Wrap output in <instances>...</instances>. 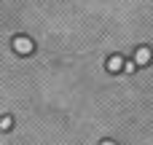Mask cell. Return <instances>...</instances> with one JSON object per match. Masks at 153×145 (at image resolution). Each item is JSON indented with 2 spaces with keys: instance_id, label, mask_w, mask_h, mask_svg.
Masks as SVG:
<instances>
[{
  "instance_id": "cell-1",
  "label": "cell",
  "mask_w": 153,
  "mask_h": 145,
  "mask_svg": "<svg viewBox=\"0 0 153 145\" xmlns=\"http://www.w3.org/2000/svg\"><path fill=\"white\" fill-rule=\"evenodd\" d=\"M11 46H13V51H16V54H22V57H27V54H32V51H35V43H32L27 35H16V38L11 40Z\"/></svg>"
},
{
  "instance_id": "cell-2",
  "label": "cell",
  "mask_w": 153,
  "mask_h": 145,
  "mask_svg": "<svg viewBox=\"0 0 153 145\" xmlns=\"http://www.w3.org/2000/svg\"><path fill=\"white\" fill-rule=\"evenodd\" d=\"M151 59H153V51L148 48V46H140V48L134 51V65H137V67H145Z\"/></svg>"
},
{
  "instance_id": "cell-3",
  "label": "cell",
  "mask_w": 153,
  "mask_h": 145,
  "mask_svg": "<svg viewBox=\"0 0 153 145\" xmlns=\"http://www.w3.org/2000/svg\"><path fill=\"white\" fill-rule=\"evenodd\" d=\"M108 70H110V73H121V70H124V59H121V54H113V57L108 59Z\"/></svg>"
},
{
  "instance_id": "cell-4",
  "label": "cell",
  "mask_w": 153,
  "mask_h": 145,
  "mask_svg": "<svg viewBox=\"0 0 153 145\" xmlns=\"http://www.w3.org/2000/svg\"><path fill=\"white\" fill-rule=\"evenodd\" d=\"M11 126H13V118H11V116H3V118H0V132H8Z\"/></svg>"
},
{
  "instance_id": "cell-5",
  "label": "cell",
  "mask_w": 153,
  "mask_h": 145,
  "mask_svg": "<svg viewBox=\"0 0 153 145\" xmlns=\"http://www.w3.org/2000/svg\"><path fill=\"white\" fill-rule=\"evenodd\" d=\"M124 73H137V65H134V59H129V62H124Z\"/></svg>"
},
{
  "instance_id": "cell-6",
  "label": "cell",
  "mask_w": 153,
  "mask_h": 145,
  "mask_svg": "<svg viewBox=\"0 0 153 145\" xmlns=\"http://www.w3.org/2000/svg\"><path fill=\"white\" fill-rule=\"evenodd\" d=\"M100 145H116V143H113V140H102Z\"/></svg>"
}]
</instances>
